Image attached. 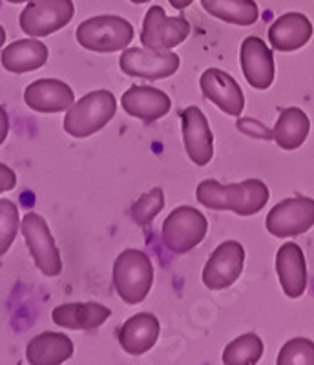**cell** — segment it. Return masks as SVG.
<instances>
[{"mask_svg":"<svg viewBox=\"0 0 314 365\" xmlns=\"http://www.w3.org/2000/svg\"><path fill=\"white\" fill-rule=\"evenodd\" d=\"M15 187H17V175H15V172L9 166L0 163V194L13 190Z\"/></svg>","mask_w":314,"mask_h":365,"instance_id":"cell-30","label":"cell"},{"mask_svg":"<svg viewBox=\"0 0 314 365\" xmlns=\"http://www.w3.org/2000/svg\"><path fill=\"white\" fill-rule=\"evenodd\" d=\"M21 220L17 205L9 200H0V256H4L17 237Z\"/></svg>","mask_w":314,"mask_h":365,"instance_id":"cell-27","label":"cell"},{"mask_svg":"<svg viewBox=\"0 0 314 365\" xmlns=\"http://www.w3.org/2000/svg\"><path fill=\"white\" fill-rule=\"evenodd\" d=\"M241 71L245 79L256 90H267L274 83V55L260 37H247L240 51Z\"/></svg>","mask_w":314,"mask_h":365,"instance_id":"cell-14","label":"cell"},{"mask_svg":"<svg viewBox=\"0 0 314 365\" xmlns=\"http://www.w3.org/2000/svg\"><path fill=\"white\" fill-rule=\"evenodd\" d=\"M310 130L307 113L300 108L281 110L273 130V139L283 150H296L305 143Z\"/></svg>","mask_w":314,"mask_h":365,"instance_id":"cell-23","label":"cell"},{"mask_svg":"<svg viewBox=\"0 0 314 365\" xmlns=\"http://www.w3.org/2000/svg\"><path fill=\"white\" fill-rule=\"evenodd\" d=\"M123 110L143 123H153L172 110V99L163 90L152 86H130L121 97Z\"/></svg>","mask_w":314,"mask_h":365,"instance_id":"cell-15","label":"cell"},{"mask_svg":"<svg viewBox=\"0 0 314 365\" xmlns=\"http://www.w3.org/2000/svg\"><path fill=\"white\" fill-rule=\"evenodd\" d=\"M165 208V194L163 188H152L148 194H143L130 208V217L137 227H148L153 217Z\"/></svg>","mask_w":314,"mask_h":365,"instance_id":"cell-26","label":"cell"},{"mask_svg":"<svg viewBox=\"0 0 314 365\" xmlns=\"http://www.w3.org/2000/svg\"><path fill=\"white\" fill-rule=\"evenodd\" d=\"M183 143L186 155L198 166H207L214 158V133L205 113L198 106H188L181 113Z\"/></svg>","mask_w":314,"mask_h":365,"instance_id":"cell-12","label":"cell"},{"mask_svg":"<svg viewBox=\"0 0 314 365\" xmlns=\"http://www.w3.org/2000/svg\"><path fill=\"white\" fill-rule=\"evenodd\" d=\"M117 112V103L112 91H90L83 99H78L66 110L64 130L75 139H86L113 119Z\"/></svg>","mask_w":314,"mask_h":365,"instance_id":"cell-2","label":"cell"},{"mask_svg":"<svg viewBox=\"0 0 314 365\" xmlns=\"http://www.w3.org/2000/svg\"><path fill=\"white\" fill-rule=\"evenodd\" d=\"M269 188L260 179H247L236 185H221L216 179L201 181L196 197L211 210H231L238 216H254L269 201Z\"/></svg>","mask_w":314,"mask_h":365,"instance_id":"cell-1","label":"cell"},{"mask_svg":"<svg viewBox=\"0 0 314 365\" xmlns=\"http://www.w3.org/2000/svg\"><path fill=\"white\" fill-rule=\"evenodd\" d=\"M179 55L174 51L124 48L119 58L121 70L130 77L146 81H161L179 70Z\"/></svg>","mask_w":314,"mask_h":365,"instance_id":"cell-10","label":"cell"},{"mask_svg":"<svg viewBox=\"0 0 314 365\" xmlns=\"http://www.w3.org/2000/svg\"><path fill=\"white\" fill-rule=\"evenodd\" d=\"M9 132V117L8 112H6L2 106H0V145L6 141V137H8Z\"/></svg>","mask_w":314,"mask_h":365,"instance_id":"cell-31","label":"cell"},{"mask_svg":"<svg viewBox=\"0 0 314 365\" xmlns=\"http://www.w3.org/2000/svg\"><path fill=\"white\" fill-rule=\"evenodd\" d=\"M208 230L207 217L194 207H178L163 223V241L174 254H185L198 247Z\"/></svg>","mask_w":314,"mask_h":365,"instance_id":"cell-5","label":"cell"},{"mask_svg":"<svg viewBox=\"0 0 314 365\" xmlns=\"http://www.w3.org/2000/svg\"><path fill=\"white\" fill-rule=\"evenodd\" d=\"M238 125H240V128L243 130L245 133H248V135L260 137V139H273V132L265 128L261 123H256V120H253V119L240 120Z\"/></svg>","mask_w":314,"mask_h":365,"instance_id":"cell-29","label":"cell"},{"mask_svg":"<svg viewBox=\"0 0 314 365\" xmlns=\"http://www.w3.org/2000/svg\"><path fill=\"white\" fill-rule=\"evenodd\" d=\"M205 11L219 21L236 26H253L260 19L254 0H201Z\"/></svg>","mask_w":314,"mask_h":365,"instance_id":"cell-24","label":"cell"},{"mask_svg":"<svg viewBox=\"0 0 314 365\" xmlns=\"http://www.w3.org/2000/svg\"><path fill=\"white\" fill-rule=\"evenodd\" d=\"M276 272L287 298L296 299L307 289V263L302 247L287 241L276 254Z\"/></svg>","mask_w":314,"mask_h":365,"instance_id":"cell-16","label":"cell"},{"mask_svg":"<svg viewBox=\"0 0 314 365\" xmlns=\"http://www.w3.org/2000/svg\"><path fill=\"white\" fill-rule=\"evenodd\" d=\"M191 35V24L185 17H166L161 6H152L146 11L141 31V44L148 50L168 51Z\"/></svg>","mask_w":314,"mask_h":365,"instance_id":"cell-8","label":"cell"},{"mask_svg":"<svg viewBox=\"0 0 314 365\" xmlns=\"http://www.w3.org/2000/svg\"><path fill=\"white\" fill-rule=\"evenodd\" d=\"M4 41H6V31H4V28L0 26V48L4 46Z\"/></svg>","mask_w":314,"mask_h":365,"instance_id":"cell-33","label":"cell"},{"mask_svg":"<svg viewBox=\"0 0 314 365\" xmlns=\"http://www.w3.org/2000/svg\"><path fill=\"white\" fill-rule=\"evenodd\" d=\"M21 230L37 269L50 278L59 276L62 272V259L44 217L28 212L21 223Z\"/></svg>","mask_w":314,"mask_h":365,"instance_id":"cell-7","label":"cell"},{"mask_svg":"<svg viewBox=\"0 0 314 365\" xmlns=\"http://www.w3.org/2000/svg\"><path fill=\"white\" fill-rule=\"evenodd\" d=\"M11 4H22V2H31V0H8Z\"/></svg>","mask_w":314,"mask_h":365,"instance_id":"cell-34","label":"cell"},{"mask_svg":"<svg viewBox=\"0 0 314 365\" xmlns=\"http://www.w3.org/2000/svg\"><path fill=\"white\" fill-rule=\"evenodd\" d=\"M48 53V46L39 38H22L6 46L0 55V63L11 73H28L44 66Z\"/></svg>","mask_w":314,"mask_h":365,"instance_id":"cell-21","label":"cell"},{"mask_svg":"<svg viewBox=\"0 0 314 365\" xmlns=\"http://www.w3.org/2000/svg\"><path fill=\"white\" fill-rule=\"evenodd\" d=\"M112 282L124 303H141L148 296L153 283V265L150 257L143 250H123L113 263Z\"/></svg>","mask_w":314,"mask_h":365,"instance_id":"cell-3","label":"cell"},{"mask_svg":"<svg viewBox=\"0 0 314 365\" xmlns=\"http://www.w3.org/2000/svg\"><path fill=\"white\" fill-rule=\"evenodd\" d=\"M170 4H172V8H176V9H186L188 8V6L192 4V2H194V0H168Z\"/></svg>","mask_w":314,"mask_h":365,"instance_id":"cell-32","label":"cell"},{"mask_svg":"<svg viewBox=\"0 0 314 365\" xmlns=\"http://www.w3.org/2000/svg\"><path fill=\"white\" fill-rule=\"evenodd\" d=\"M203 96L227 115L240 117L245 108V96L234 77L218 68H208L199 79Z\"/></svg>","mask_w":314,"mask_h":365,"instance_id":"cell-13","label":"cell"},{"mask_svg":"<svg viewBox=\"0 0 314 365\" xmlns=\"http://www.w3.org/2000/svg\"><path fill=\"white\" fill-rule=\"evenodd\" d=\"M71 0H31L21 13V29L28 37H48L74 19Z\"/></svg>","mask_w":314,"mask_h":365,"instance_id":"cell-6","label":"cell"},{"mask_svg":"<svg viewBox=\"0 0 314 365\" xmlns=\"http://www.w3.org/2000/svg\"><path fill=\"white\" fill-rule=\"evenodd\" d=\"M71 356L74 341L62 332H42L26 347V358L31 365H61Z\"/></svg>","mask_w":314,"mask_h":365,"instance_id":"cell-22","label":"cell"},{"mask_svg":"<svg viewBox=\"0 0 314 365\" xmlns=\"http://www.w3.org/2000/svg\"><path fill=\"white\" fill-rule=\"evenodd\" d=\"M133 4H145V2H150V0H130Z\"/></svg>","mask_w":314,"mask_h":365,"instance_id":"cell-35","label":"cell"},{"mask_svg":"<svg viewBox=\"0 0 314 365\" xmlns=\"http://www.w3.org/2000/svg\"><path fill=\"white\" fill-rule=\"evenodd\" d=\"M24 103L41 113H59L70 110L75 93L66 83L57 79H39L24 91Z\"/></svg>","mask_w":314,"mask_h":365,"instance_id":"cell-17","label":"cell"},{"mask_svg":"<svg viewBox=\"0 0 314 365\" xmlns=\"http://www.w3.org/2000/svg\"><path fill=\"white\" fill-rule=\"evenodd\" d=\"M159 332H161V325H159L157 316L150 314V312H139L126 319L123 327L119 329V344L124 353L141 356V354L148 353L157 344Z\"/></svg>","mask_w":314,"mask_h":365,"instance_id":"cell-19","label":"cell"},{"mask_svg":"<svg viewBox=\"0 0 314 365\" xmlns=\"http://www.w3.org/2000/svg\"><path fill=\"white\" fill-rule=\"evenodd\" d=\"M245 249L238 241H223L216 247L203 269V283L211 291H223L234 285L243 272Z\"/></svg>","mask_w":314,"mask_h":365,"instance_id":"cell-11","label":"cell"},{"mask_svg":"<svg viewBox=\"0 0 314 365\" xmlns=\"http://www.w3.org/2000/svg\"><path fill=\"white\" fill-rule=\"evenodd\" d=\"M75 37L84 50L113 53L128 48L133 38V26L117 15H99L78 24Z\"/></svg>","mask_w":314,"mask_h":365,"instance_id":"cell-4","label":"cell"},{"mask_svg":"<svg viewBox=\"0 0 314 365\" xmlns=\"http://www.w3.org/2000/svg\"><path fill=\"white\" fill-rule=\"evenodd\" d=\"M263 356V341L258 334L248 332L243 336L236 338L234 341L225 347L223 364L225 365H254Z\"/></svg>","mask_w":314,"mask_h":365,"instance_id":"cell-25","label":"cell"},{"mask_svg":"<svg viewBox=\"0 0 314 365\" xmlns=\"http://www.w3.org/2000/svg\"><path fill=\"white\" fill-rule=\"evenodd\" d=\"M112 311L101 303H64L51 312L54 324L71 331H91L97 329L110 318Z\"/></svg>","mask_w":314,"mask_h":365,"instance_id":"cell-20","label":"cell"},{"mask_svg":"<svg viewBox=\"0 0 314 365\" xmlns=\"http://www.w3.org/2000/svg\"><path fill=\"white\" fill-rule=\"evenodd\" d=\"M313 37V24L303 13L290 11L278 17L269 28V42L276 51H296Z\"/></svg>","mask_w":314,"mask_h":365,"instance_id":"cell-18","label":"cell"},{"mask_svg":"<svg viewBox=\"0 0 314 365\" xmlns=\"http://www.w3.org/2000/svg\"><path fill=\"white\" fill-rule=\"evenodd\" d=\"M265 227L274 237L300 236L314 227V200L310 197H289L274 205L267 214Z\"/></svg>","mask_w":314,"mask_h":365,"instance_id":"cell-9","label":"cell"},{"mask_svg":"<svg viewBox=\"0 0 314 365\" xmlns=\"http://www.w3.org/2000/svg\"><path fill=\"white\" fill-rule=\"evenodd\" d=\"M278 365H314V341L307 338H293L281 347Z\"/></svg>","mask_w":314,"mask_h":365,"instance_id":"cell-28","label":"cell"}]
</instances>
